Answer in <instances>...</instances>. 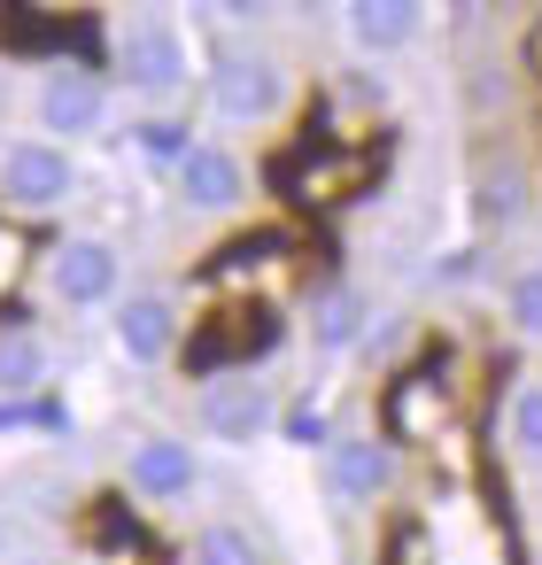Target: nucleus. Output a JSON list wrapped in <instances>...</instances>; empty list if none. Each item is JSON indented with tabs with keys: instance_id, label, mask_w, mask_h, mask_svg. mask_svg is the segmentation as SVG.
<instances>
[{
	"instance_id": "19",
	"label": "nucleus",
	"mask_w": 542,
	"mask_h": 565,
	"mask_svg": "<svg viewBox=\"0 0 542 565\" xmlns=\"http://www.w3.org/2000/svg\"><path fill=\"white\" fill-rule=\"evenodd\" d=\"M426 279H434V287H472V279H480V248H449V256H434Z\"/></svg>"
},
{
	"instance_id": "13",
	"label": "nucleus",
	"mask_w": 542,
	"mask_h": 565,
	"mask_svg": "<svg viewBox=\"0 0 542 565\" xmlns=\"http://www.w3.org/2000/svg\"><path fill=\"white\" fill-rule=\"evenodd\" d=\"M55 372V349L40 326H0V403H32Z\"/></svg>"
},
{
	"instance_id": "16",
	"label": "nucleus",
	"mask_w": 542,
	"mask_h": 565,
	"mask_svg": "<svg viewBox=\"0 0 542 565\" xmlns=\"http://www.w3.org/2000/svg\"><path fill=\"white\" fill-rule=\"evenodd\" d=\"M503 449L519 465H542V380H519L503 403Z\"/></svg>"
},
{
	"instance_id": "7",
	"label": "nucleus",
	"mask_w": 542,
	"mask_h": 565,
	"mask_svg": "<svg viewBox=\"0 0 542 565\" xmlns=\"http://www.w3.org/2000/svg\"><path fill=\"white\" fill-rule=\"evenodd\" d=\"M109 341H117V356H125V364L163 372V364L179 356V341H187L179 302H171V295H156V287H125V295H117V310H109Z\"/></svg>"
},
{
	"instance_id": "3",
	"label": "nucleus",
	"mask_w": 542,
	"mask_h": 565,
	"mask_svg": "<svg viewBox=\"0 0 542 565\" xmlns=\"http://www.w3.org/2000/svg\"><path fill=\"white\" fill-rule=\"evenodd\" d=\"M78 194V156L55 140H9L0 148V202L17 217H55Z\"/></svg>"
},
{
	"instance_id": "12",
	"label": "nucleus",
	"mask_w": 542,
	"mask_h": 565,
	"mask_svg": "<svg viewBox=\"0 0 542 565\" xmlns=\"http://www.w3.org/2000/svg\"><path fill=\"white\" fill-rule=\"evenodd\" d=\"M372 302H364V287H349V279H333L318 302H310V349L318 356H357L364 349V333H372Z\"/></svg>"
},
{
	"instance_id": "9",
	"label": "nucleus",
	"mask_w": 542,
	"mask_h": 565,
	"mask_svg": "<svg viewBox=\"0 0 542 565\" xmlns=\"http://www.w3.org/2000/svg\"><path fill=\"white\" fill-rule=\"evenodd\" d=\"M179 202L194 210V217H233L241 202H248V163L225 148V140H194V156L179 163Z\"/></svg>"
},
{
	"instance_id": "10",
	"label": "nucleus",
	"mask_w": 542,
	"mask_h": 565,
	"mask_svg": "<svg viewBox=\"0 0 542 565\" xmlns=\"http://www.w3.org/2000/svg\"><path fill=\"white\" fill-rule=\"evenodd\" d=\"M426 24H434L426 0H349L341 9V40L357 55H403L426 40Z\"/></svg>"
},
{
	"instance_id": "21",
	"label": "nucleus",
	"mask_w": 542,
	"mask_h": 565,
	"mask_svg": "<svg viewBox=\"0 0 542 565\" xmlns=\"http://www.w3.org/2000/svg\"><path fill=\"white\" fill-rule=\"evenodd\" d=\"M0 557H9V519H0Z\"/></svg>"
},
{
	"instance_id": "20",
	"label": "nucleus",
	"mask_w": 542,
	"mask_h": 565,
	"mask_svg": "<svg viewBox=\"0 0 542 565\" xmlns=\"http://www.w3.org/2000/svg\"><path fill=\"white\" fill-rule=\"evenodd\" d=\"M17 264H24V248H17L9 233H0V287H9V279H17Z\"/></svg>"
},
{
	"instance_id": "17",
	"label": "nucleus",
	"mask_w": 542,
	"mask_h": 565,
	"mask_svg": "<svg viewBox=\"0 0 542 565\" xmlns=\"http://www.w3.org/2000/svg\"><path fill=\"white\" fill-rule=\"evenodd\" d=\"M503 318H511L519 341H542V264H519L503 279Z\"/></svg>"
},
{
	"instance_id": "8",
	"label": "nucleus",
	"mask_w": 542,
	"mask_h": 565,
	"mask_svg": "<svg viewBox=\"0 0 542 565\" xmlns=\"http://www.w3.org/2000/svg\"><path fill=\"white\" fill-rule=\"evenodd\" d=\"M125 488H132L140 503H187V495L202 488L194 441H179V434H140V441L125 449Z\"/></svg>"
},
{
	"instance_id": "6",
	"label": "nucleus",
	"mask_w": 542,
	"mask_h": 565,
	"mask_svg": "<svg viewBox=\"0 0 542 565\" xmlns=\"http://www.w3.org/2000/svg\"><path fill=\"white\" fill-rule=\"evenodd\" d=\"M194 418H202V434H210L217 449H248V441H264V434H272L279 395H272L256 372H217V380H202Z\"/></svg>"
},
{
	"instance_id": "14",
	"label": "nucleus",
	"mask_w": 542,
	"mask_h": 565,
	"mask_svg": "<svg viewBox=\"0 0 542 565\" xmlns=\"http://www.w3.org/2000/svg\"><path fill=\"white\" fill-rule=\"evenodd\" d=\"M125 148H132V163H140V171L179 179V163L194 156V125H187V117H171V109H156V117H140V125L125 132Z\"/></svg>"
},
{
	"instance_id": "18",
	"label": "nucleus",
	"mask_w": 542,
	"mask_h": 565,
	"mask_svg": "<svg viewBox=\"0 0 542 565\" xmlns=\"http://www.w3.org/2000/svg\"><path fill=\"white\" fill-rule=\"evenodd\" d=\"M519 210H527V171H519V163H496V171L480 179V217H488V225H511Z\"/></svg>"
},
{
	"instance_id": "15",
	"label": "nucleus",
	"mask_w": 542,
	"mask_h": 565,
	"mask_svg": "<svg viewBox=\"0 0 542 565\" xmlns=\"http://www.w3.org/2000/svg\"><path fill=\"white\" fill-rule=\"evenodd\" d=\"M187 565H264V550L241 519H202L194 542H187Z\"/></svg>"
},
{
	"instance_id": "5",
	"label": "nucleus",
	"mask_w": 542,
	"mask_h": 565,
	"mask_svg": "<svg viewBox=\"0 0 542 565\" xmlns=\"http://www.w3.org/2000/svg\"><path fill=\"white\" fill-rule=\"evenodd\" d=\"M32 117H40V140H94L109 125V78H94L86 63H55L40 86H32Z\"/></svg>"
},
{
	"instance_id": "1",
	"label": "nucleus",
	"mask_w": 542,
	"mask_h": 565,
	"mask_svg": "<svg viewBox=\"0 0 542 565\" xmlns=\"http://www.w3.org/2000/svg\"><path fill=\"white\" fill-rule=\"evenodd\" d=\"M210 109L225 125H279L295 109V71L272 47H225L210 55Z\"/></svg>"
},
{
	"instance_id": "4",
	"label": "nucleus",
	"mask_w": 542,
	"mask_h": 565,
	"mask_svg": "<svg viewBox=\"0 0 542 565\" xmlns=\"http://www.w3.org/2000/svg\"><path fill=\"white\" fill-rule=\"evenodd\" d=\"M47 295H55L63 310H117V295H125V256H117V241H102V233L55 241V248H47Z\"/></svg>"
},
{
	"instance_id": "11",
	"label": "nucleus",
	"mask_w": 542,
	"mask_h": 565,
	"mask_svg": "<svg viewBox=\"0 0 542 565\" xmlns=\"http://www.w3.org/2000/svg\"><path fill=\"white\" fill-rule=\"evenodd\" d=\"M395 488V449L380 434H341L326 441V495L333 503H380Z\"/></svg>"
},
{
	"instance_id": "2",
	"label": "nucleus",
	"mask_w": 542,
	"mask_h": 565,
	"mask_svg": "<svg viewBox=\"0 0 542 565\" xmlns=\"http://www.w3.org/2000/svg\"><path fill=\"white\" fill-rule=\"evenodd\" d=\"M117 78L148 102H179L194 86V47L179 17H125L117 24Z\"/></svg>"
}]
</instances>
